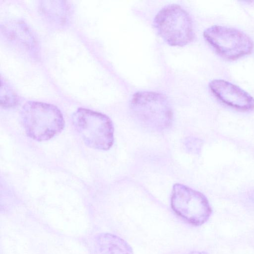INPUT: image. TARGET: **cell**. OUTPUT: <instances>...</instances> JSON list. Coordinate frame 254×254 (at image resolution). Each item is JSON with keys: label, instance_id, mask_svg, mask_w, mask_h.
Here are the masks:
<instances>
[{"label": "cell", "instance_id": "8fae6325", "mask_svg": "<svg viewBox=\"0 0 254 254\" xmlns=\"http://www.w3.org/2000/svg\"><path fill=\"white\" fill-rule=\"evenodd\" d=\"M0 105L3 108H11L16 106L18 98L11 87L2 79L0 80Z\"/></svg>", "mask_w": 254, "mask_h": 254}, {"label": "cell", "instance_id": "52a82bcc", "mask_svg": "<svg viewBox=\"0 0 254 254\" xmlns=\"http://www.w3.org/2000/svg\"><path fill=\"white\" fill-rule=\"evenodd\" d=\"M209 86L213 94L225 105L242 111L254 110V98L237 85L216 79L210 82Z\"/></svg>", "mask_w": 254, "mask_h": 254}, {"label": "cell", "instance_id": "277c9868", "mask_svg": "<svg viewBox=\"0 0 254 254\" xmlns=\"http://www.w3.org/2000/svg\"><path fill=\"white\" fill-rule=\"evenodd\" d=\"M72 123L84 143L98 150H107L114 143V126L107 115L84 108L72 114Z\"/></svg>", "mask_w": 254, "mask_h": 254}, {"label": "cell", "instance_id": "7c38bea8", "mask_svg": "<svg viewBox=\"0 0 254 254\" xmlns=\"http://www.w3.org/2000/svg\"><path fill=\"white\" fill-rule=\"evenodd\" d=\"M184 144L189 152L196 154L200 153L203 142L195 137H188L185 139Z\"/></svg>", "mask_w": 254, "mask_h": 254}, {"label": "cell", "instance_id": "6da1fadb", "mask_svg": "<svg viewBox=\"0 0 254 254\" xmlns=\"http://www.w3.org/2000/svg\"><path fill=\"white\" fill-rule=\"evenodd\" d=\"M20 117L26 135L38 141L52 138L64 127L61 111L51 104L28 101L22 106Z\"/></svg>", "mask_w": 254, "mask_h": 254}, {"label": "cell", "instance_id": "8992f818", "mask_svg": "<svg viewBox=\"0 0 254 254\" xmlns=\"http://www.w3.org/2000/svg\"><path fill=\"white\" fill-rule=\"evenodd\" d=\"M171 205L178 216L194 226L205 223L212 213L210 203L203 193L181 184L173 186Z\"/></svg>", "mask_w": 254, "mask_h": 254}, {"label": "cell", "instance_id": "5b68a950", "mask_svg": "<svg viewBox=\"0 0 254 254\" xmlns=\"http://www.w3.org/2000/svg\"><path fill=\"white\" fill-rule=\"evenodd\" d=\"M206 41L220 56L235 60L251 54L254 48L251 38L236 28L215 25L203 32Z\"/></svg>", "mask_w": 254, "mask_h": 254}, {"label": "cell", "instance_id": "30bf717a", "mask_svg": "<svg viewBox=\"0 0 254 254\" xmlns=\"http://www.w3.org/2000/svg\"><path fill=\"white\" fill-rule=\"evenodd\" d=\"M40 9L43 15L52 23L62 26L66 23L70 17V7L66 1L44 0Z\"/></svg>", "mask_w": 254, "mask_h": 254}, {"label": "cell", "instance_id": "7a4b0ae2", "mask_svg": "<svg viewBox=\"0 0 254 254\" xmlns=\"http://www.w3.org/2000/svg\"><path fill=\"white\" fill-rule=\"evenodd\" d=\"M131 113L145 127L161 131L171 125L173 113L170 102L163 94L153 91H139L130 100Z\"/></svg>", "mask_w": 254, "mask_h": 254}, {"label": "cell", "instance_id": "4fadbf2b", "mask_svg": "<svg viewBox=\"0 0 254 254\" xmlns=\"http://www.w3.org/2000/svg\"><path fill=\"white\" fill-rule=\"evenodd\" d=\"M184 254H208L204 252H199V251H190L187 253H185Z\"/></svg>", "mask_w": 254, "mask_h": 254}, {"label": "cell", "instance_id": "3957f363", "mask_svg": "<svg viewBox=\"0 0 254 254\" xmlns=\"http://www.w3.org/2000/svg\"><path fill=\"white\" fill-rule=\"evenodd\" d=\"M153 24L159 35L170 46L183 47L194 39L191 18L178 4H170L162 8L155 15Z\"/></svg>", "mask_w": 254, "mask_h": 254}, {"label": "cell", "instance_id": "9c48e42d", "mask_svg": "<svg viewBox=\"0 0 254 254\" xmlns=\"http://www.w3.org/2000/svg\"><path fill=\"white\" fill-rule=\"evenodd\" d=\"M96 244L99 254H134L127 241L112 234H100L96 238Z\"/></svg>", "mask_w": 254, "mask_h": 254}, {"label": "cell", "instance_id": "ba28073f", "mask_svg": "<svg viewBox=\"0 0 254 254\" xmlns=\"http://www.w3.org/2000/svg\"><path fill=\"white\" fill-rule=\"evenodd\" d=\"M4 37L12 45L29 57L37 59L39 45L32 30L22 20H13L1 26Z\"/></svg>", "mask_w": 254, "mask_h": 254}]
</instances>
